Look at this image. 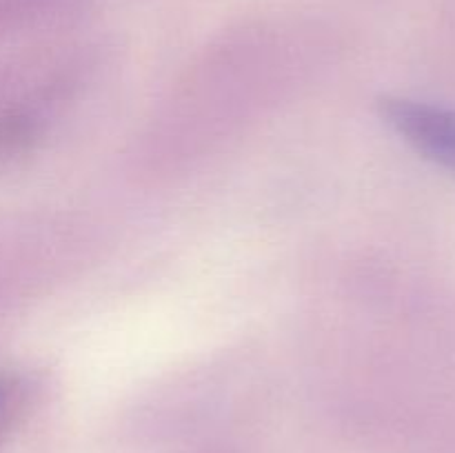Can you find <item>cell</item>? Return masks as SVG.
Here are the masks:
<instances>
[{"instance_id":"1","label":"cell","mask_w":455,"mask_h":453,"mask_svg":"<svg viewBox=\"0 0 455 453\" xmlns=\"http://www.w3.org/2000/svg\"><path fill=\"white\" fill-rule=\"evenodd\" d=\"M385 123L418 154L455 176V109L411 98L380 100Z\"/></svg>"}]
</instances>
